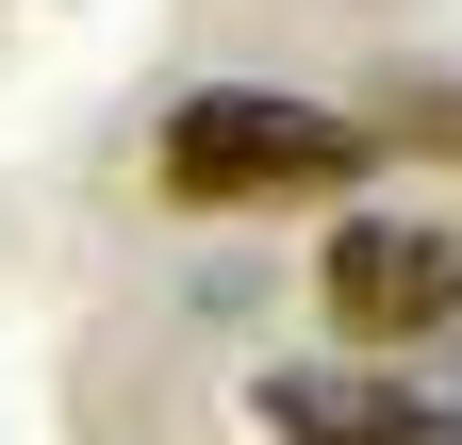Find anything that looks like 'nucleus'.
Here are the masks:
<instances>
[{
    "label": "nucleus",
    "instance_id": "1",
    "mask_svg": "<svg viewBox=\"0 0 462 445\" xmlns=\"http://www.w3.org/2000/svg\"><path fill=\"white\" fill-rule=\"evenodd\" d=\"M364 132L330 116V99H264V83H199V99H165V132H149V182L182 198V214H281V198H346L364 182Z\"/></svg>",
    "mask_w": 462,
    "mask_h": 445
},
{
    "label": "nucleus",
    "instance_id": "2",
    "mask_svg": "<svg viewBox=\"0 0 462 445\" xmlns=\"http://www.w3.org/2000/svg\"><path fill=\"white\" fill-rule=\"evenodd\" d=\"M330 330H364V347H430L462 313V232H413V214H346L330 264H314Z\"/></svg>",
    "mask_w": 462,
    "mask_h": 445
},
{
    "label": "nucleus",
    "instance_id": "3",
    "mask_svg": "<svg viewBox=\"0 0 462 445\" xmlns=\"http://www.w3.org/2000/svg\"><path fill=\"white\" fill-rule=\"evenodd\" d=\"M264 445H446V396H396V379H264Z\"/></svg>",
    "mask_w": 462,
    "mask_h": 445
},
{
    "label": "nucleus",
    "instance_id": "4",
    "mask_svg": "<svg viewBox=\"0 0 462 445\" xmlns=\"http://www.w3.org/2000/svg\"><path fill=\"white\" fill-rule=\"evenodd\" d=\"M396 132H430V149H446V132H462V83H396Z\"/></svg>",
    "mask_w": 462,
    "mask_h": 445
},
{
    "label": "nucleus",
    "instance_id": "5",
    "mask_svg": "<svg viewBox=\"0 0 462 445\" xmlns=\"http://www.w3.org/2000/svg\"><path fill=\"white\" fill-rule=\"evenodd\" d=\"M446 445H462V379H446Z\"/></svg>",
    "mask_w": 462,
    "mask_h": 445
}]
</instances>
